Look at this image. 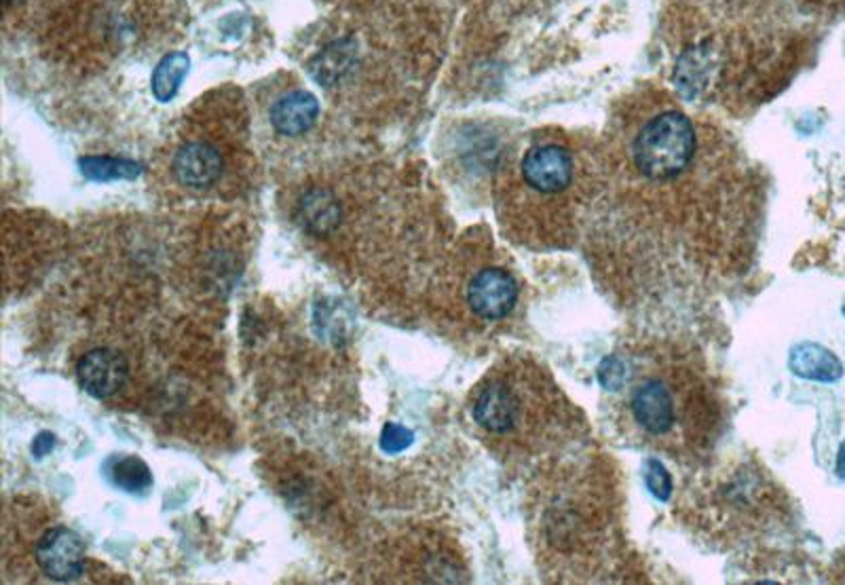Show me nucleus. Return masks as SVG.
I'll list each match as a JSON object with an SVG mask.
<instances>
[{
  "label": "nucleus",
  "mask_w": 845,
  "mask_h": 585,
  "mask_svg": "<svg viewBox=\"0 0 845 585\" xmlns=\"http://www.w3.org/2000/svg\"><path fill=\"white\" fill-rule=\"evenodd\" d=\"M600 383L617 432L634 446L696 463L720 434V406L708 378L670 347L607 357Z\"/></svg>",
  "instance_id": "f257e3e1"
},
{
  "label": "nucleus",
  "mask_w": 845,
  "mask_h": 585,
  "mask_svg": "<svg viewBox=\"0 0 845 585\" xmlns=\"http://www.w3.org/2000/svg\"><path fill=\"white\" fill-rule=\"evenodd\" d=\"M603 159L586 138L558 127L530 131L504 157L495 208L511 241L530 250H567L603 187Z\"/></svg>",
  "instance_id": "f03ea898"
},
{
  "label": "nucleus",
  "mask_w": 845,
  "mask_h": 585,
  "mask_svg": "<svg viewBox=\"0 0 845 585\" xmlns=\"http://www.w3.org/2000/svg\"><path fill=\"white\" fill-rule=\"evenodd\" d=\"M471 420L504 459L541 457L579 434L581 420L548 370L528 356L506 357L474 387Z\"/></svg>",
  "instance_id": "7ed1b4c3"
},
{
  "label": "nucleus",
  "mask_w": 845,
  "mask_h": 585,
  "mask_svg": "<svg viewBox=\"0 0 845 585\" xmlns=\"http://www.w3.org/2000/svg\"><path fill=\"white\" fill-rule=\"evenodd\" d=\"M520 298V286L514 271L495 260H483L465 271L461 303L478 321H504L514 314Z\"/></svg>",
  "instance_id": "20e7f679"
},
{
  "label": "nucleus",
  "mask_w": 845,
  "mask_h": 585,
  "mask_svg": "<svg viewBox=\"0 0 845 585\" xmlns=\"http://www.w3.org/2000/svg\"><path fill=\"white\" fill-rule=\"evenodd\" d=\"M171 176L185 189L210 190L227 173V152L216 140L187 136L171 152Z\"/></svg>",
  "instance_id": "39448f33"
},
{
  "label": "nucleus",
  "mask_w": 845,
  "mask_h": 585,
  "mask_svg": "<svg viewBox=\"0 0 845 585\" xmlns=\"http://www.w3.org/2000/svg\"><path fill=\"white\" fill-rule=\"evenodd\" d=\"M37 565L56 582H72L84 571V547L81 537L63 526L47 531L37 542Z\"/></svg>",
  "instance_id": "423d86ee"
},
{
  "label": "nucleus",
  "mask_w": 845,
  "mask_h": 585,
  "mask_svg": "<svg viewBox=\"0 0 845 585\" xmlns=\"http://www.w3.org/2000/svg\"><path fill=\"white\" fill-rule=\"evenodd\" d=\"M129 366L126 357L115 349L98 347L87 351L77 364V377L89 396L105 399L115 396L126 385Z\"/></svg>",
  "instance_id": "0eeeda50"
},
{
  "label": "nucleus",
  "mask_w": 845,
  "mask_h": 585,
  "mask_svg": "<svg viewBox=\"0 0 845 585\" xmlns=\"http://www.w3.org/2000/svg\"><path fill=\"white\" fill-rule=\"evenodd\" d=\"M296 220L305 232L314 237H328L342 222V204L332 187L314 185L302 190L296 201Z\"/></svg>",
  "instance_id": "6e6552de"
},
{
  "label": "nucleus",
  "mask_w": 845,
  "mask_h": 585,
  "mask_svg": "<svg viewBox=\"0 0 845 585\" xmlns=\"http://www.w3.org/2000/svg\"><path fill=\"white\" fill-rule=\"evenodd\" d=\"M319 102L316 96L305 89H292L279 96L269 110V121L277 133L296 138L316 126Z\"/></svg>",
  "instance_id": "1a4fd4ad"
},
{
  "label": "nucleus",
  "mask_w": 845,
  "mask_h": 585,
  "mask_svg": "<svg viewBox=\"0 0 845 585\" xmlns=\"http://www.w3.org/2000/svg\"><path fill=\"white\" fill-rule=\"evenodd\" d=\"M788 364L797 377L809 378V380L835 383L844 375V366L837 356L816 343H802L793 347Z\"/></svg>",
  "instance_id": "9d476101"
},
{
  "label": "nucleus",
  "mask_w": 845,
  "mask_h": 585,
  "mask_svg": "<svg viewBox=\"0 0 845 585\" xmlns=\"http://www.w3.org/2000/svg\"><path fill=\"white\" fill-rule=\"evenodd\" d=\"M189 56L187 53H169L161 62L157 63L152 72V96L159 102H169L178 93L180 85L189 72Z\"/></svg>",
  "instance_id": "9b49d317"
},
{
  "label": "nucleus",
  "mask_w": 845,
  "mask_h": 585,
  "mask_svg": "<svg viewBox=\"0 0 845 585\" xmlns=\"http://www.w3.org/2000/svg\"><path fill=\"white\" fill-rule=\"evenodd\" d=\"M108 476L115 486L126 493H142L152 486V474L147 463L138 457H121L110 463Z\"/></svg>",
  "instance_id": "f8f14e48"
},
{
  "label": "nucleus",
  "mask_w": 845,
  "mask_h": 585,
  "mask_svg": "<svg viewBox=\"0 0 845 585\" xmlns=\"http://www.w3.org/2000/svg\"><path fill=\"white\" fill-rule=\"evenodd\" d=\"M81 171L87 178L108 182V180H131L140 173V166L126 159L112 157H84L81 159Z\"/></svg>",
  "instance_id": "ddd939ff"
},
{
  "label": "nucleus",
  "mask_w": 845,
  "mask_h": 585,
  "mask_svg": "<svg viewBox=\"0 0 845 585\" xmlns=\"http://www.w3.org/2000/svg\"><path fill=\"white\" fill-rule=\"evenodd\" d=\"M412 432L396 425V423H387L382 434H380V448L387 453V455H398L401 450H406L410 444H412Z\"/></svg>",
  "instance_id": "4468645a"
},
{
  "label": "nucleus",
  "mask_w": 845,
  "mask_h": 585,
  "mask_svg": "<svg viewBox=\"0 0 845 585\" xmlns=\"http://www.w3.org/2000/svg\"><path fill=\"white\" fill-rule=\"evenodd\" d=\"M647 486L649 490L654 493V497H657L659 502H666L670 497V490H673V480L668 476V472L664 469V465L657 459L647 460Z\"/></svg>",
  "instance_id": "2eb2a0df"
},
{
  "label": "nucleus",
  "mask_w": 845,
  "mask_h": 585,
  "mask_svg": "<svg viewBox=\"0 0 845 585\" xmlns=\"http://www.w3.org/2000/svg\"><path fill=\"white\" fill-rule=\"evenodd\" d=\"M53 446H56V438L49 432H42L34 439V444H32V455L34 457H44L47 453L53 450Z\"/></svg>",
  "instance_id": "dca6fc26"
},
{
  "label": "nucleus",
  "mask_w": 845,
  "mask_h": 585,
  "mask_svg": "<svg viewBox=\"0 0 845 585\" xmlns=\"http://www.w3.org/2000/svg\"><path fill=\"white\" fill-rule=\"evenodd\" d=\"M833 575H835V582H842V584H845V556H842V558H837V563H835V571H833Z\"/></svg>",
  "instance_id": "f3484780"
},
{
  "label": "nucleus",
  "mask_w": 845,
  "mask_h": 585,
  "mask_svg": "<svg viewBox=\"0 0 845 585\" xmlns=\"http://www.w3.org/2000/svg\"><path fill=\"white\" fill-rule=\"evenodd\" d=\"M837 476L845 480V442L839 448V455H837Z\"/></svg>",
  "instance_id": "a211bd4d"
},
{
  "label": "nucleus",
  "mask_w": 845,
  "mask_h": 585,
  "mask_svg": "<svg viewBox=\"0 0 845 585\" xmlns=\"http://www.w3.org/2000/svg\"><path fill=\"white\" fill-rule=\"evenodd\" d=\"M844 314H845V309H844Z\"/></svg>",
  "instance_id": "6ab92c4d"
},
{
  "label": "nucleus",
  "mask_w": 845,
  "mask_h": 585,
  "mask_svg": "<svg viewBox=\"0 0 845 585\" xmlns=\"http://www.w3.org/2000/svg\"><path fill=\"white\" fill-rule=\"evenodd\" d=\"M7 2H9V0H7Z\"/></svg>",
  "instance_id": "aec40b11"
}]
</instances>
